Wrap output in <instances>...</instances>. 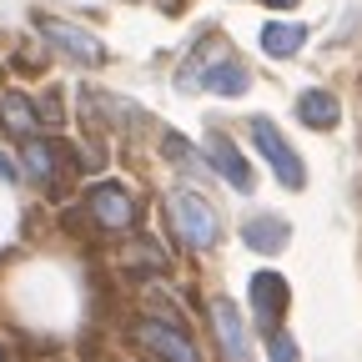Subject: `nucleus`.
I'll use <instances>...</instances> for the list:
<instances>
[{
	"instance_id": "423d86ee",
	"label": "nucleus",
	"mask_w": 362,
	"mask_h": 362,
	"mask_svg": "<svg viewBox=\"0 0 362 362\" xmlns=\"http://www.w3.org/2000/svg\"><path fill=\"white\" fill-rule=\"evenodd\" d=\"M136 342H141L156 362H202L197 342L181 327H171V322H151V317H141V322H136Z\"/></svg>"
},
{
	"instance_id": "1a4fd4ad",
	"label": "nucleus",
	"mask_w": 362,
	"mask_h": 362,
	"mask_svg": "<svg viewBox=\"0 0 362 362\" xmlns=\"http://www.w3.org/2000/svg\"><path fill=\"white\" fill-rule=\"evenodd\" d=\"M206 166H211L221 181H232L237 192H252V187H257V176H252L247 156L237 151L232 136H221V131H211V136H206Z\"/></svg>"
},
{
	"instance_id": "4468645a",
	"label": "nucleus",
	"mask_w": 362,
	"mask_h": 362,
	"mask_svg": "<svg viewBox=\"0 0 362 362\" xmlns=\"http://www.w3.org/2000/svg\"><path fill=\"white\" fill-rule=\"evenodd\" d=\"M0 121H6V131L21 136V141H35V131H40V116H35L30 96H16V90L0 101Z\"/></svg>"
},
{
	"instance_id": "f8f14e48",
	"label": "nucleus",
	"mask_w": 362,
	"mask_h": 362,
	"mask_svg": "<svg viewBox=\"0 0 362 362\" xmlns=\"http://www.w3.org/2000/svg\"><path fill=\"white\" fill-rule=\"evenodd\" d=\"M297 121L312 126V131H332V126L342 121V106H337L332 90L312 86V90H302V96H297Z\"/></svg>"
},
{
	"instance_id": "39448f33",
	"label": "nucleus",
	"mask_w": 362,
	"mask_h": 362,
	"mask_svg": "<svg viewBox=\"0 0 362 362\" xmlns=\"http://www.w3.org/2000/svg\"><path fill=\"white\" fill-rule=\"evenodd\" d=\"M206 322H211V337H216L221 362H252V337H247V322H242L237 302L216 297V302L206 307Z\"/></svg>"
},
{
	"instance_id": "f257e3e1",
	"label": "nucleus",
	"mask_w": 362,
	"mask_h": 362,
	"mask_svg": "<svg viewBox=\"0 0 362 362\" xmlns=\"http://www.w3.org/2000/svg\"><path fill=\"white\" fill-rule=\"evenodd\" d=\"M166 216H171V232L187 242L192 252H211L216 237H221V216L211 211V202L192 187H176L166 197Z\"/></svg>"
},
{
	"instance_id": "20e7f679",
	"label": "nucleus",
	"mask_w": 362,
	"mask_h": 362,
	"mask_svg": "<svg viewBox=\"0 0 362 362\" xmlns=\"http://www.w3.org/2000/svg\"><path fill=\"white\" fill-rule=\"evenodd\" d=\"M86 206H90V221H96L101 232H111V237H126L131 226H136V216H141L121 181H101V187H90L86 192Z\"/></svg>"
},
{
	"instance_id": "0eeeda50",
	"label": "nucleus",
	"mask_w": 362,
	"mask_h": 362,
	"mask_svg": "<svg viewBox=\"0 0 362 362\" xmlns=\"http://www.w3.org/2000/svg\"><path fill=\"white\" fill-rule=\"evenodd\" d=\"M40 25V35L56 45V51H66L71 61H81V66H101L106 61V45L90 35V30H81V25H71V21H56V16H40L35 21Z\"/></svg>"
},
{
	"instance_id": "9b49d317",
	"label": "nucleus",
	"mask_w": 362,
	"mask_h": 362,
	"mask_svg": "<svg viewBox=\"0 0 362 362\" xmlns=\"http://www.w3.org/2000/svg\"><path fill=\"white\" fill-rule=\"evenodd\" d=\"M242 242H247L252 252H262V257H277V252H287V242H292V226H287L282 216L262 211V216H252V221L242 226Z\"/></svg>"
},
{
	"instance_id": "f03ea898",
	"label": "nucleus",
	"mask_w": 362,
	"mask_h": 362,
	"mask_svg": "<svg viewBox=\"0 0 362 362\" xmlns=\"http://www.w3.org/2000/svg\"><path fill=\"white\" fill-rule=\"evenodd\" d=\"M247 136H252V146L262 151V161L272 166L277 187H287V192H302V187H307V166H302V156L292 151V141L282 136V126H277V121L252 116V121H247Z\"/></svg>"
},
{
	"instance_id": "6ab92c4d",
	"label": "nucleus",
	"mask_w": 362,
	"mask_h": 362,
	"mask_svg": "<svg viewBox=\"0 0 362 362\" xmlns=\"http://www.w3.org/2000/svg\"><path fill=\"white\" fill-rule=\"evenodd\" d=\"M0 362H6V352H0Z\"/></svg>"
},
{
	"instance_id": "2eb2a0df",
	"label": "nucleus",
	"mask_w": 362,
	"mask_h": 362,
	"mask_svg": "<svg viewBox=\"0 0 362 362\" xmlns=\"http://www.w3.org/2000/svg\"><path fill=\"white\" fill-rule=\"evenodd\" d=\"M161 151H166V161H176V166H197V146L187 141V136H176V131L161 136Z\"/></svg>"
},
{
	"instance_id": "dca6fc26",
	"label": "nucleus",
	"mask_w": 362,
	"mask_h": 362,
	"mask_svg": "<svg viewBox=\"0 0 362 362\" xmlns=\"http://www.w3.org/2000/svg\"><path fill=\"white\" fill-rule=\"evenodd\" d=\"M267 362H297V342H292V332H272L267 337Z\"/></svg>"
},
{
	"instance_id": "ddd939ff",
	"label": "nucleus",
	"mask_w": 362,
	"mask_h": 362,
	"mask_svg": "<svg viewBox=\"0 0 362 362\" xmlns=\"http://www.w3.org/2000/svg\"><path fill=\"white\" fill-rule=\"evenodd\" d=\"M302 45H307V25H297V21H272V25H262V51H267L272 61H292Z\"/></svg>"
},
{
	"instance_id": "7ed1b4c3",
	"label": "nucleus",
	"mask_w": 362,
	"mask_h": 362,
	"mask_svg": "<svg viewBox=\"0 0 362 362\" xmlns=\"http://www.w3.org/2000/svg\"><path fill=\"white\" fill-rule=\"evenodd\" d=\"M176 86H181V90H192V86H206V90H216V96H247V86H252V71H247L237 56H216L211 66H202V61H187V71L176 76Z\"/></svg>"
},
{
	"instance_id": "f3484780",
	"label": "nucleus",
	"mask_w": 362,
	"mask_h": 362,
	"mask_svg": "<svg viewBox=\"0 0 362 362\" xmlns=\"http://www.w3.org/2000/svg\"><path fill=\"white\" fill-rule=\"evenodd\" d=\"M16 176H21V171H16V161H11L6 151H0V181H16Z\"/></svg>"
},
{
	"instance_id": "9d476101",
	"label": "nucleus",
	"mask_w": 362,
	"mask_h": 362,
	"mask_svg": "<svg viewBox=\"0 0 362 362\" xmlns=\"http://www.w3.org/2000/svg\"><path fill=\"white\" fill-rule=\"evenodd\" d=\"M71 161V151L66 146H56V141H25V176L35 181V187H45V192H61V166Z\"/></svg>"
},
{
	"instance_id": "6e6552de",
	"label": "nucleus",
	"mask_w": 362,
	"mask_h": 362,
	"mask_svg": "<svg viewBox=\"0 0 362 362\" xmlns=\"http://www.w3.org/2000/svg\"><path fill=\"white\" fill-rule=\"evenodd\" d=\"M287 302H292V287H287L282 272H272V267H267V272H252V307H257V322H262L267 337L282 327Z\"/></svg>"
},
{
	"instance_id": "a211bd4d",
	"label": "nucleus",
	"mask_w": 362,
	"mask_h": 362,
	"mask_svg": "<svg viewBox=\"0 0 362 362\" xmlns=\"http://www.w3.org/2000/svg\"><path fill=\"white\" fill-rule=\"evenodd\" d=\"M262 6H272V11H287V6H297V0H262Z\"/></svg>"
}]
</instances>
